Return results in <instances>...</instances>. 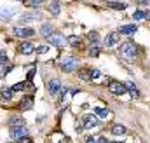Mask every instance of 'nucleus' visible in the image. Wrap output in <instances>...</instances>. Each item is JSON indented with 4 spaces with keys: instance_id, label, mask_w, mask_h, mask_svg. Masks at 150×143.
Segmentation results:
<instances>
[{
    "instance_id": "29",
    "label": "nucleus",
    "mask_w": 150,
    "mask_h": 143,
    "mask_svg": "<svg viewBox=\"0 0 150 143\" xmlns=\"http://www.w3.org/2000/svg\"><path fill=\"white\" fill-rule=\"evenodd\" d=\"M7 63V52L5 51H0V67Z\"/></svg>"
},
{
    "instance_id": "39",
    "label": "nucleus",
    "mask_w": 150,
    "mask_h": 143,
    "mask_svg": "<svg viewBox=\"0 0 150 143\" xmlns=\"http://www.w3.org/2000/svg\"><path fill=\"white\" fill-rule=\"evenodd\" d=\"M149 5H150V0H149Z\"/></svg>"
},
{
    "instance_id": "13",
    "label": "nucleus",
    "mask_w": 150,
    "mask_h": 143,
    "mask_svg": "<svg viewBox=\"0 0 150 143\" xmlns=\"http://www.w3.org/2000/svg\"><path fill=\"white\" fill-rule=\"evenodd\" d=\"M119 38H120V35L115 33V32H113V33H108V35L105 37V45H107V47H112V45H115V44L119 42Z\"/></svg>"
},
{
    "instance_id": "30",
    "label": "nucleus",
    "mask_w": 150,
    "mask_h": 143,
    "mask_svg": "<svg viewBox=\"0 0 150 143\" xmlns=\"http://www.w3.org/2000/svg\"><path fill=\"white\" fill-rule=\"evenodd\" d=\"M35 51H37V54H45V52L49 51V47H47V45H38Z\"/></svg>"
},
{
    "instance_id": "1",
    "label": "nucleus",
    "mask_w": 150,
    "mask_h": 143,
    "mask_svg": "<svg viewBox=\"0 0 150 143\" xmlns=\"http://www.w3.org/2000/svg\"><path fill=\"white\" fill-rule=\"evenodd\" d=\"M119 52H120L122 58H126V59H133V58L136 56V45H134L133 42H124V44L119 47Z\"/></svg>"
},
{
    "instance_id": "18",
    "label": "nucleus",
    "mask_w": 150,
    "mask_h": 143,
    "mask_svg": "<svg viewBox=\"0 0 150 143\" xmlns=\"http://www.w3.org/2000/svg\"><path fill=\"white\" fill-rule=\"evenodd\" d=\"M107 7H110V9H115V11H124L127 5H126L124 2H107Z\"/></svg>"
},
{
    "instance_id": "24",
    "label": "nucleus",
    "mask_w": 150,
    "mask_h": 143,
    "mask_svg": "<svg viewBox=\"0 0 150 143\" xmlns=\"http://www.w3.org/2000/svg\"><path fill=\"white\" fill-rule=\"evenodd\" d=\"M98 52H100L98 44H93V45L89 47V51H87V54H89V56H98Z\"/></svg>"
},
{
    "instance_id": "2",
    "label": "nucleus",
    "mask_w": 150,
    "mask_h": 143,
    "mask_svg": "<svg viewBox=\"0 0 150 143\" xmlns=\"http://www.w3.org/2000/svg\"><path fill=\"white\" fill-rule=\"evenodd\" d=\"M108 91L115 94V96H122L124 93H127V89H126V84H122V82H119V80H108Z\"/></svg>"
},
{
    "instance_id": "3",
    "label": "nucleus",
    "mask_w": 150,
    "mask_h": 143,
    "mask_svg": "<svg viewBox=\"0 0 150 143\" xmlns=\"http://www.w3.org/2000/svg\"><path fill=\"white\" fill-rule=\"evenodd\" d=\"M12 33L16 37H19V38H28V37H33L37 32L33 30V28H26V26H16L14 30H12Z\"/></svg>"
},
{
    "instance_id": "17",
    "label": "nucleus",
    "mask_w": 150,
    "mask_h": 143,
    "mask_svg": "<svg viewBox=\"0 0 150 143\" xmlns=\"http://www.w3.org/2000/svg\"><path fill=\"white\" fill-rule=\"evenodd\" d=\"M126 89L129 91V94H131L133 98H138V96H140V93H138V87H136V84H133V82H126Z\"/></svg>"
},
{
    "instance_id": "12",
    "label": "nucleus",
    "mask_w": 150,
    "mask_h": 143,
    "mask_svg": "<svg viewBox=\"0 0 150 143\" xmlns=\"http://www.w3.org/2000/svg\"><path fill=\"white\" fill-rule=\"evenodd\" d=\"M136 32H138V26H136V25H124V26H120V30H119L120 35H133V33H136Z\"/></svg>"
},
{
    "instance_id": "19",
    "label": "nucleus",
    "mask_w": 150,
    "mask_h": 143,
    "mask_svg": "<svg viewBox=\"0 0 150 143\" xmlns=\"http://www.w3.org/2000/svg\"><path fill=\"white\" fill-rule=\"evenodd\" d=\"M51 33H52V26H51L49 23H45V25H42V28H40V35H42V37H45V38H47V37L51 35Z\"/></svg>"
},
{
    "instance_id": "14",
    "label": "nucleus",
    "mask_w": 150,
    "mask_h": 143,
    "mask_svg": "<svg viewBox=\"0 0 150 143\" xmlns=\"http://www.w3.org/2000/svg\"><path fill=\"white\" fill-rule=\"evenodd\" d=\"M9 126H11V127L25 126V117H21V115H12V117L9 119Z\"/></svg>"
},
{
    "instance_id": "35",
    "label": "nucleus",
    "mask_w": 150,
    "mask_h": 143,
    "mask_svg": "<svg viewBox=\"0 0 150 143\" xmlns=\"http://www.w3.org/2000/svg\"><path fill=\"white\" fill-rule=\"evenodd\" d=\"M86 143H96V140H94L93 136H87V138H86Z\"/></svg>"
},
{
    "instance_id": "4",
    "label": "nucleus",
    "mask_w": 150,
    "mask_h": 143,
    "mask_svg": "<svg viewBox=\"0 0 150 143\" xmlns=\"http://www.w3.org/2000/svg\"><path fill=\"white\" fill-rule=\"evenodd\" d=\"M16 14H18V9H16V7H9V5H4V7H0V19H2V21L12 19Z\"/></svg>"
},
{
    "instance_id": "25",
    "label": "nucleus",
    "mask_w": 150,
    "mask_h": 143,
    "mask_svg": "<svg viewBox=\"0 0 150 143\" xmlns=\"http://www.w3.org/2000/svg\"><path fill=\"white\" fill-rule=\"evenodd\" d=\"M133 18H134V19H145V18H147V12H145V11H134Z\"/></svg>"
},
{
    "instance_id": "36",
    "label": "nucleus",
    "mask_w": 150,
    "mask_h": 143,
    "mask_svg": "<svg viewBox=\"0 0 150 143\" xmlns=\"http://www.w3.org/2000/svg\"><path fill=\"white\" fill-rule=\"evenodd\" d=\"M33 75H35V70H32V72H30V73H28V82H30V80L33 79Z\"/></svg>"
},
{
    "instance_id": "11",
    "label": "nucleus",
    "mask_w": 150,
    "mask_h": 143,
    "mask_svg": "<svg viewBox=\"0 0 150 143\" xmlns=\"http://www.w3.org/2000/svg\"><path fill=\"white\" fill-rule=\"evenodd\" d=\"M19 52H21V54H25V56L33 54V52H35V45H33V44H30V42H23V44L19 45Z\"/></svg>"
},
{
    "instance_id": "22",
    "label": "nucleus",
    "mask_w": 150,
    "mask_h": 143,
    "mask_svg": "<svg viewBox=\"0 0 150 143\" xmlns=\"http://www.w3.org/2000/svg\"><path fill=\"white\" fill-rule=\"evenodd\" d=\"M112 133L115 135V136H120V135H126L127 131H126V127H124V126L117 124V126H113V127H112Z\"/></svg>"
},
{
    "instance_id": "9",
    "label": "nucleus",
    "mask_w": 150,
    "mask_h": 143,
    "mask_svg": "<svg viewBox=\"0 0 150 143\" xmlns=\"http://www.w3.org/2000/svg\"><path fill=\"white\" fill-rule=\"evenodd\" d=\"M61 89V82L58 80V79H52V80H49V84H47V91H49V94H58V91Z\"/></svg>"
},
{
    "instance_id": "23",
    "label": "nucleus",
    "mask_w": 150,
    "mask_h": 143,
    "mask_svg": "<svg viewBox=\"0 0 150 143\" xmlns=\"http://www.w3.org/2000/svg\"><path fill=\"white\" fill-rule=\"evenodd\" d=\"M12 94H14L12 87H5V89L2 91V98H4V100H7V101H9V100L12 98Z\"/></svg>"
},
{
    "instance_id": "32",
    "label": "nucleus",
    "mask_w": 150,
    "mask_h": 143,
    "mask_svg": "<svg viewBox=\"0 0 150 143\" xmlns=\"http://www.w3.org/2000/svg\"><path fill=\"white\" fill-rule=\"evenodd\" d=\"M11 70H12V65H9V67H5V68L2 70V75H7V73H9Z\"/></svg>"
},
{
    "instance_id": "15",
    "label": "nucleus",
    "mask_w": 150,
    "mask_h": 143,
    "mask_svg": "<svg viewBox=\"0 0 150 143\" xmlns=\"http://www.w3.org/2000/svg\"><path fill=\"white\" fill-rule=\"evenodd\" d=\"M47 9H49V12H51L52 16H58V14L61 12V5H59V2H56V0H52V2L47 5Z\"/></svg>"
},
{
    "instance_id": "38",
    "label": "nucleus",
    "mask_w": 150,
    "mask_h": 143,
    "mask_svg": "<svg viewBox=\"0 0 150 143\" xmlns=\"http://www.w3.org/2000/svg\"><path fill=\"white\" fill-rule=\"evenodd\" d=\"M113 143H119V142H113Z\"/></svg>"
},
{
    "instance_id": "37",
    "label": "nucleus",
    "mask_w": 150,
    "mask_h": 143,
    "mask_svg": "<svg viewBox=\"0 0 150 143\" xmlns=\"http://www.w3.org/2000/svg\"><path fill=\"white\" fill-rule=\"evenodd\" d=\"M134 2H138V4H149V0H134Z\"/></svg>"
},
{
    "instance_id": "16",
    "label": "nucleus",
    "mask_w": 150,
    "mask_h": 143,
    "mask_svg": "<svg viewBox=\"0 0 150 143\" xmlns=\"http://www.w3.org/2000/svg\"><path fill=\"white\" fill-rule=\"evenodd\" d=\"M32 107H33V98H32V96H26V98L21 100V103H19V110H30Z\"/></svg>"
},
{
    "instance_id": "33",
    "label": "nucleus",
    "mask_w": 150,
    "mask_h": 143,
    "mask_svg": "<svg viewBox=\"0 0 150 143\" xmlns=\"http://www.w3.org/2000/svg\"><path fill=\"white\" fill-rule=\"evenodd\" d=\"M19 143H33V142H32V138L25 136V138H21V140H19Z\"/></svg>"
},
{
    "instance_id": "6",
    "label": "nucleus",
    "mask_w": 150,
    "mask_h": 143,
    "mask_svg": "<svg viewBox=\"0 0 150 143\" xmlns=\"http://www.w3.org/2000/svg\"><path fill=\"white\" fill-rule=\"evenodd\" d=\"M25 136H28V129L25 126H18V127H12L11 129V138L12 140H21Z\"/></svg>"
},
{
    "instance_id": "34",
    "label": "nucleus",
    "mask_w": 150,
    "mask_h": 143,
    "mask_svg": "<svg viewBox=\"0 0 150 143\" xmlns=\"http://www.w3.org/2000/svg\"><path fill=\"white\" fill-rule=\"evenodd\" d=\"M96 143H108V140H107L105 136H100V138L96 140Z\"/></svg>"
},
{
    "instance_id": "7",
    "label": "nucleus",
    "mask_w": 150,
    "mask_h": 143,
    "mask_svg": "<svg viewBox=\"0 0 150 143\" xmlns=\"http://www.w3.org/2000/svg\"><path fill=\"white\" fill-rule=\"evenodd\" d=\"M47 40L51 42V45H56V47H65V42H67L61 33H54V32L47 37Z\"/></svg>"
},
{
    "instance_id": "10",
    "label": "nucleus",
    "mask_w": 150,
    "mask_h": 143,
    "mask_svg": "<svg viewBox=\"0 0 150 143\" xmlns=\"http://www.w3.org/2000/svg\"><path fill=\"white\" fill-rule=\"evenodd\" d=\"M96 124H98V120H96L94 115H82V126H84V127L91 129V127H94Z\"/></svg>"
},
{
    "instance_id": "5",
    "label": "nucleus",
    "mask_w": 150,
    "mask_h": 143,
    "mask_svg": "<svg viewBox=\"0 0 150 143\" xmlns=\"http://www.w3.org/2000/svg\"><path fill=\"white\" fill-rule=\"evenodd\" d=\"M37 19H42V14L38 11H28V12H23L21 14V23L23 25L32 23V21H37Z\"/></svg>"
},
{
    "instance_id": "21",
    "label": "nucleus",
    "mask_w": 150,
    "mask_h": 143,
    "mask_svg": "<svg viewBox=\"0 0 150 143\" xmlns=\"http://www.w3.org/2000/svg\"><path fill=\"white\" fill-rule=\"evenodd\" d=\"M94 113H96L98 117H101V119H108V117H110V112H108L107 108H94Z\"/></svg>"
},
{
    "instance_id": "8",
    "label": "nucleus",
    "mask_w": 150,
    "mask_h": 143,
    "mask_svg": "<svg viewBox=\"0 0 150 143\" xmlns=\"http://www.w3.org/2000/svg\"><path fill=\"white\" fill-rule=\"evenodd\" d=\"M77 65H79V59L74 58V56H70V58H67L63 63H61V68L65 72H74L77 68Z\"/></svg>"
},
{
    "instance_id": "20",
    "label": "nucleus",
    "mask_w": 150,
    "mask_h": 143,
    "mask_svg": "<svg viewBox=\"0 0 150 143\" xmlns=\"http://www.w3.org/2000/svg\"><path fill=\"white\" fill-rule=\"evenodd\" d=\"M79 79H82V80H91V70H89V68H80V70H79Z\"/></svg>"
},
{
    "instance_id": "28",
    "label": "nucleus",
    "mask_w": 150,
    "mask_h": 143,
    "mask_svg": "<svg viewBox=\"0 0 150 143\" xmlns=\"http://www.w3.org/2000/svg\"><path fill=\"white\" fill-rule=\"evenodd\" d=\"M25 89V82H18V84H14L12 86V91L16 93V91H23Z\"/></svg>"
},
{
    "instance_id": "27",
    "label": "nucleus",
    "mask_w": 150,
    "mask_h": 143,
    "mask_svg": "<svg viewBox=\"0 0 150 143\" xmlns=\"http://www.w3.org/2000/svg\"><path fill=\"white\" fill-rule=\"evenodd\" d=\"M67 42H68V44H72V45H77V44L80 42V38H79L77 35H72V37H68V40H67Z\"/></svg>"
},
{
    "instance_id": "31",
    "label": "nucleus",
    "mask_w": 150,
    "mask_h": 143,
    "mask_svg": "<svg viewBox=\"0 0 150 143\" xmlns=\"http://www.w3.org/2000/svg\"><path fill=\"white\" fill-rule=\"evenodd\" d=\"M87 38H89V40H93V42L96 44L100 37H98V33H96V32H91V33H87Z\"/></svg>"
},
{
    "instance_id": "26",
    "label": "nucleus",
    "mask_w": 150,
    "mask_h": 143,
    "mask_svg": "<svg viewBox=\"0 0 150 143\" xmlns=\"http://www.w3.org/2000/svg\"><path fill=\"white\" fill-rule=\"evenodd\" d=\"M100 77H101L100 70H96V68H93V70H91V80H98Z\"/></svg>"
},
{
    "instance_id": "40",
    "label": "nucleus",
    "mask_w": 150,
    "mask_h": 143,
    "mask_svg": "<svg viewBox=\"0 0 150 143\" xmlns=\"http://www.w3.org/2000/svg\"><path fill=\"white\" fill-rule=\"evenodd\" d=\"M19 2H23V0H19Z\"/></svg>"
}]
</instances>
